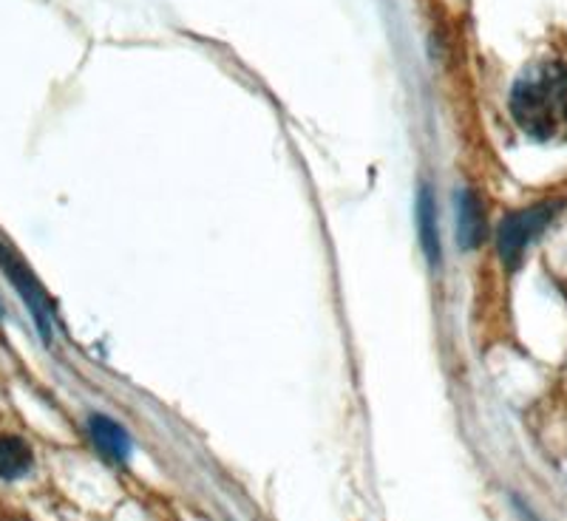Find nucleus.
I'll list each match as a JSON object with an SVG mask.
<instances>
[{"label": "nucleus", "instance_id": "6e6552de", "mask_svg": "<svg viewBox=\"0 0 567 521\" xmlns=\"http://www.w3.org/2000/svg\"><path fill=\"white\" fill-rule=\"evenodd\" d=\"M7 521H29L27 515H12V519H7Z\"/></svg>", "mask_w": 567, "mask_h": 521}, {"label": "nucleus", "instance_id": "0eeeda50", "mask_svg": "<svg viewBox=\"0 0 567 521\" xmlns=\"http://www.w3.org/2000/svg\"><path fill=\"white\" fill-rule=\"evenodd\" d=\"M34 457L27 439L20 437H0V477L20 479L27 477Z\"/></svg>", "mask_w": 567, "mask_h": 521}, {"label": "nucleus", "instance_id": "f257e3e1", "mask_svg": "<svg viewBox=\"0 0 567 521\" xmlns=\"http://www.w3.org/2000/svg\"><path fill=\"white\" fill-rule=\"evenodd\" d=\"M511 114L536 142L567 139V65L539 60L511 88Z\"/></svg>", "mask_w": 567, "mask_h": 521}, {"label": "nucleus", "instance_id": "423d86ee", "mask_svg": "<svg viewBox=\"0 0 567 521\" xmlns=\"http://www.w3.org/2000/svg\"><path fill=\"white\" fill-rule=\"evenodd\" d=\"M89 431L94 445L114 462H125L131 457V437L125 434L123 425H116L109 417H91Z\"/></svg>", "mask_w": 567, "mask_h": 521}, {"label": "nucleus", "instance_id": "20e7f679", "mask_svg": "<svg viewBox=\"0 0 567 521\" xmlns=\"http://www.w3.org/2000/svg\"><path fill=\"white\" fill-rule=\"evenodd\" d=\"M457 207H460V216H457L460 244H463L465 250H474V247L483 244L485 239V207L474 190H463V194H460Z\"/></svg>", "mask_w": 567, "mask_h": 521}, {"label": "nucleus", "instance_id": "39448f33", "mask_svg": "<svg viewBox=\"0 0 567 521\" xmlns=\"http://www.w3.org/2000/svg\"><path fill=\"white\" fill-rule=\"evenodd\" d=\"M417 230H420V244H423V252H425V258H429V264L440 267L443 250H440L437 205H434L429 185L420 187V196H417Z\"/></svg>", "mask_w": 567, "mask_h": 521}, {"label": "nucleus", "instance_id": "f03ea898", "mask_svg": "<svg viewBox=\"0 0 567 521\" xmlns=\"http://www.w3.org/2000/svg\"><path fill=\"white\" fill-rule=\"evenodd\" d=\"M559 207H561L559 201H542V205L525 207V210L519 212H511L508 219L499 225L496 244H499V256H503L505 267H516L519 261H523L530 241H534L536 236L550 225V221H554Z\"/></svg>", "mask_w": 567, "mask_h": 521}, {"label": "nucleus", "instance_id": "7ed1b4c3", "mask_svg": "<svg viewBox=\"0 0 567 521\" xmlns=\"http://www.w3.org/2000/svg\"><path fill=\"white\" fill-rule=\"evenodd\" d=\"M0 270L7 272L9 281L14 283V290H18V295L27 301L29 312L34 315V321H38V329L40 335H43V341L49 343L52 341V303H49V298H45L43 286L38 283V278L29 272V267L20 261L18 256H14L12 250H9L3 241H0Z\"/></svg>", "mask_w": 567, "mask_h": 521}]
</instances>
